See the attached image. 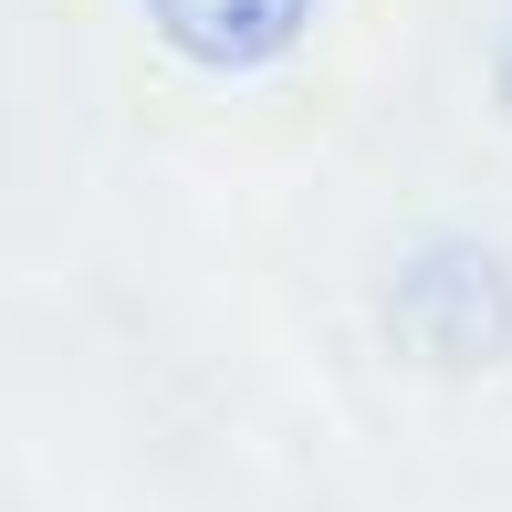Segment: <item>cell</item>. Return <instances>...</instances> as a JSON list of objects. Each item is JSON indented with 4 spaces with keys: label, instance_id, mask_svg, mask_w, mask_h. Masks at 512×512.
Masks as SVG:
<instances>
[{
    "label": "cell",
    "instance_id": "cell-2",
    "mask_svg": "<svg viewBox=\"0 0 512 512\" xmlns=\"http://www.w3.org/2000/svg\"><path fill=\"white\" fill-rule=\"evenodd\" d=\"M157 32L178 42L189 63L209 74H262L272 53H293V32H304L314 0H147Z\"/></svg>",
    "mask_w": 512,
    "mask_h": 512
},
{
    "label": "cell",
    "instance_id": "cell-3",
    "mask_svg": "<svg viewBox=\"0 0 512 512\" xmlns=\"http://www.w3.org/2000/svg\"><path fill=\"white\" fill-rule=\"evenodd\" d=\"M492 95H502V115H512V11H502V32H492Z\"/></svg>",
    "mask_w": 512,
    "mask_h": 512
},
{
    "label": "cell",
    "instance_id": "cell-1",
    "mask_svg": "<svg viewBox=\"0 0 512 512\" xmlns=\"http://www.w3.org/2000/svg\"><path fill=\"white\" fill-rule=\"evenodd\" d=\"M387 335L418 366H450V377L502 366L512 356V262L481 241H418L387 272Z\"/></svg>",
    "mask_w": 512,
    "mask_h": 512
}]
</instances>
